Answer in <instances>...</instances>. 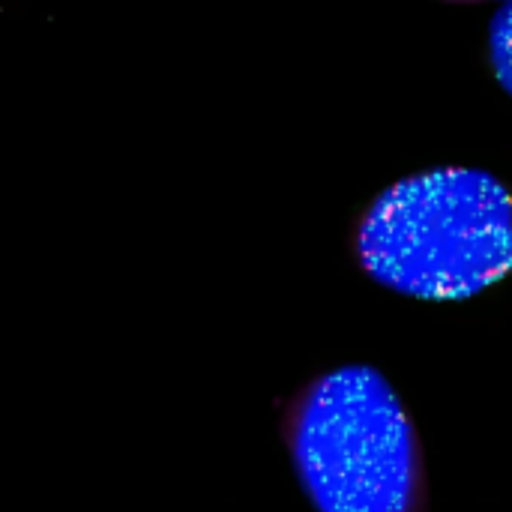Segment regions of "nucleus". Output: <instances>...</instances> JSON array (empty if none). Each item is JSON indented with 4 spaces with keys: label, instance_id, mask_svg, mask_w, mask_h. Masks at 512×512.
Here are the masks:
<instances>
[{
    "label": "nucleus",
    "instance_id": "2",
    "mask_svg": "<svg viewBox=\"0 0 512 512\" xmlns=\"http://www.w3.org/2000/svg\"><path fill=\"white\" fill-rule=\"evenodd\" d=\"M285 438L318 512H423L420 438L378 369L342 366L315 378L288 411Z\"/></svg>",
    "mask_w": 512,
    "mask_h": 512
},
{
    "label": "nucleus",
    "instance_id": "1",
    "mask_svg": "<svg viewBox=\"0 0 512 512\" xmlns=\"http://www.w3.org/2000/svg\"><path fill=\"white\" fill-rule=\"evenodd\" d=\"M354 252L381 285L465 300L512 273V189L480 168H432L384 189L357 222Z\"/></svg>",
    "mask_w": 512,
    "mask_h": 512
},
{
    "label": "nucleus",
    "instance_id": "3",
    "mask_svg": "<svg viewBox=\"0 0 512 512\" xmlns=\"http://www.w3.org/2000/svg\"><path fill=\"white\" fill-rule=\"evenodd\" d=\"M489 54L498 81L504 90L512 93V3L501 6L492 18V36H489Z\"/></svg>",
    "mask_w": 512,
    "mask_h": 512
}]
</instances>
